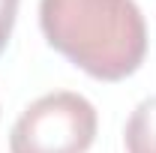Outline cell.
<instances>
[{
    "mask_svg": "<svg viewBox=\"0 0 156 153\" xmlns=\"http://www.w3.org/2000/svg\"><path fill=\"white\" fill-rule=\"evenodd\" d=\"M15 15H18V0H0V54H3L6 42L12 36Z\"/></svg>",
    "mask_w": 156,
    "mask_h": 153,
    "instance_id": "obj_4",
    "label": "cell"
},
{
    "mask_svg": "<svg viewBox=\"0 0 156 153\" xmlns=\"http://www.w3.org/2000/svg\"><path fill=\"white\" fill-rule=\"evenodd\" d=\"M126 153H156V96L138 102L126 120Z\"/></svg>",
    "mask_w": 156,
    "mask_h": 153,
    "instance_id": "obj_3",
    "label": "cell"
},
{
    "mask_svg": "<svg viewBox=\"0 0 156 153\" xmlns=\"http://www.w3.org/2000/svg\"><path fill=\"white\" fill-rule=\"evenodd\" d=\"M48 45L99 81H123L147 54V24L135 0H39Z\"/></svg>",
    "mask_w": 156,
    "mask_h": 153,
    "instance_id": "obj_1",
    "label": "cell"
},
{
    "mask_svg": "<svg viewBox=\"0 0 156 153\" xmlns=\"http://www.w3.org/2000/svg\"><path fill=\"white\" fill-rule=\"evenodd\" d=\"M96 108L72 90L30 102L9 132V153H87L96 138Z\"/></svg>",
    "mask_w": 156,
    "mask_h": 153,
    "instance_id": "obj_2",
    "label": "cell"
}]
</instances>
